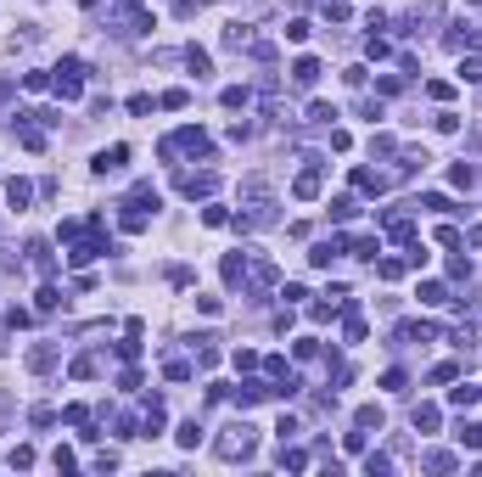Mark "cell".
<instances>
[{"label":"cell","mask_w":482,"mask_h":477,"mask_svg":"<svg viewBox=\"0 0 482 477\" xmlns=\"http://www.w3.org/2000/svg\"><path fill=\"white\" fill-rule=\"evenodd\" d=\"M241 202H247V214L236 219V231L275 225V197H269V180H264V174H247V180H241Z\"/></svg>","instance_id":"6da1fadb"},{"label":"cell","mask_w":482,"mask_h":477,"mask_svg":"<svg viewBox=\"0 0 482 477\" xmlns=\"http://www.w3.org/2000/svg\"><path fill=\"white\" fill-rule=\"evenodd\" d=\"M252 449H258L252 421H230V427L213 438V455H219V461H252Z\"/></svg>","instance_id":"7a4b0ae2"},{"label":"cell","mask_w":482,"mask_h":477,"mask_svg":"<svg viewBox=\"0 0 482 477\" xmlns=\"http://www.w3.org/2000/svg\"><path fill=\"white\" fill-rule=\"evenodd\" d=\"M84 74H90V68H84L79 57H62V62H57V96H62V101H79L84 96Z\"/></svg>","instance_id":"3957f363"},{"label":"cell","mask_w":482,"mask_h":477,"mask_svg":"<svg viewBox=\"0 0 482 477\" xmlns=\"http://www.w3.org/2000/svg\"><path fill=\"white\" fill-rule=\"evenodd\" d=\"M158 152H163V158H180V152H196V158H208V135H202L196 124H185V130H174V135L163 141Z\"/></svg>","instance_id":"277c9868"},{"label":"cell","mask_w":482,"mask_h":477,"mask_svg":"<svg viewBox=\"0 0 482 477\" xmlns=\"http://www.w3.org/2000/svg\"><path fill=\"white\" fill-rule=\"evenodd\" d=\"M180 191H185V197H213V191H219V174H213V168H202V174H180Z\"/></svg>","instance_id":"5b68a950"},{"label":"cell","mask_w":482,"mask_h":477,"mask_svg":"<svg viewBox=\"0 0 482 477\" xmlns=\"http://www.w3.org/2000/svg\"><path fill=\"white\" fill-rule=\"evenodd\" d=\"M124 163H129V146H101V152L90 158V168H95V174H118Z\"/></svg>","instance_id":"8992f818"},{"label":"cell","mask_w":482,"mask_h":477,"mask_svg":"<svg viewBox=\"0 0 482 477\" xmlns=\"http://www.w3.org/2000/svg\"><path fill=\"white\" fill-rule=\"evenodd\" d=\"M118 208H124V214H118V225H124V231H146V225H152V214H158V208L146 214V202H135V197H129V202H118Z\"/></svg>","instance_id":"52a82bcc"},{"label":"cell","mask_w":482,"mask_h":477,"mask_svg":"<svg viewBox=\"0 0 482 477\" xmlns=\"http://www.w3.org/2000/svg\"><path fill=\"white\" fill-rule=\"evenodd\" d=\"M292 84H298V90H315V84H320V62H315V57H298V62H292Z\"/></svg>","instance_id":"ba28073f"},{"label":"cell","mask_w":482,"mask_h":477,"mask_svg":"<svg viewBox=\"0 0 482 477\" xmlns=\"http://www.w3.org/2000/svg\"><path fill=\"white\" fill-rule=\"evenodd\" d=\"M101 253H112V247L101 241V231H90V241H79V247L68 253V264H90V258H101Z\"/></svg>","instance_id":"9c48e42d"},{"label":"cell","mask_w":482,"mask_h":477,"mask_svg":"<svg viewBox=\"0 0 482 477\" xmlns=\"http://www.w3.org/2000/svg\"><path fill=\"white\" fill-rule=\"evenodd\" d=\"M247 270H252V253H230L225 258V287H247Z\"/></svg>","instance_id":"30bf717a"},{"label":"cell","mask_w":482,"mask_h":477,"mask_svg":"<svg viewBox=\"0 0 482 477\" xmlns=\"http://www.w3.org/2000/svg\"><path fill=\"white\" fill-rule=\"evenodd\" d=\"M292 197H303V202H315V197H320V163H315V168H303V174L292 180Z\"/></svg>","instance_id":"8fae6325"},{"label":"cell","mask_w":482,"mask_h":477,"mask_svg":"<svg viewBox=\"0 0 482 477\" xmlns=\"http://www.w3.org/2000/svg\"><path fill=\"white\" fill-rule=\"evenodd\" d=\"M342 253H353V258H376L382 241H376V236H342Z\"/></svg>","instance_id":"7c38bea8"},{"label":"cell","mask_w":482,"mask_h":477,"mask_svg":"<svg viewBox=\"0 0 482 477\" xmlns=\"http://www.w3.org/2000/svg\"><path fill=\"white\" fill-rule=\"evenodd\" d=\"M28 264H34L40 275H51V270H57V253H51L45 241H28Z\"/></svg>","instance_id":"4fadbf2b"},{"label":"cell","mask_w":482,"mask_h":477,"mask_svg":"<svg viewBox=\"0 0 482 477\" xmlns=\"http://www.w3.org/2000/svg\"><path fill=\"white\" fill-rule=\"evenodd\" d=\"M191 348H196V365H202V371L219 365V337H191Z\"/></svg>","instance_id":"5bb4252c"},{"label":"cell","mask_w":482,"mask_h":477,"mask_svg":"<svg viewBox=\"0 0 482 477\" xmlns=\"http://www.w3.org/2000/svg\"><path fill=\"white\" fill-rule=\"evenodd\" d=\"M57 354H62L57 343H40V348H28V371H51V365H57Z\"/></svg>","instance_id":"9a60e30c"},{"label":"cell","mask_w":482,"mask_h":477,"mask_svg":"<svg viewBox=\"0 0 482 477\" xmlns=\"http://www.w3.org/2000/svg\"><path fill=\"white\" fill-rule=\"evenodd\" d=\"M449 45H454V51H477V45H482V28H466V23H460V28H449Z\"/></svg>","instance_id":"2e32d148"},{"label":"cell","mask_w":482,"mask_h":477,"mask_svg":"<svg viewBox=\"0 0 482 477\" xmlns=\"http://www.w3.org/2000/svg\"><path fill=\"white\" fill-rule=\"evenodd\" d=\"M409 270H415V264H409V253H404V258H382V264H376V275H382V281H404Z\"/></svg>","instance_id":"e0dca14e"},{"label":"cell","mask_w":482,"mask_h":477,"mask_svg":"<svg viewBox=\"0 0 482 477\" xmlns=\"http://www.w3.org/2000/svg\"><path fill=\"white\" fill-rule=\"evenodd\" d=\"M336 253H342V236H331V241H315V247H309V264H331V258H336Z\"/></svg>","instance_id":"ac0fdd59"},{"label":"cell","mask_w":482,"mask_h":477,"mask_svg":"<svg viewBox=\"0 0 482 477\" xmlns=\"http://www.w3.org/2000/svg\"><path fill=\"white\" fill-rule=\"evenodd\" d=\"M353 185H359L365 197H376V191H387V174H370V168H353Z\"/></svg>","instance_id":"d6986e66"},{"label":"cell","mask_w":482,"mask_h":477,"mask_svg":"<svg viewBox=\"0 0 482 477\" xmlns=\"http://www.w3.org/2000/svg\"><path fill=\"white\" fill-rule=\"evenodd\" d=\"M437 421H443L437 404H415V432H437Z\"/></svg>","instance_id":"ffe728a7"},{"label":"cell","mask_w":482,"mask_h":477,"mask_svg":"<svg viewBox=\"0 0 482 477\" xmlns=\"http://www.w3.org/2000/svg\"><path fill=\"white\" fill-rule=\"evenodd\" d=\"M421 466H426V472H454L460 461H454L449 449H426V455H421Z\"/></svg>","instance_id":"44dd1931"},{"label":"cell","mask_w":482,"mask_h":477,"mask_svg":"<svg viewBox=\"0 0 482 477\" xmlns=\"http://www.w3.org/2000/svg\"><path fill=\"white\" fill-rule=\"evenodd\" d=\"M247 45H252V28L247 23H230L225 28V51H247Z\"/></svg>","instance_id":"7402d4cb"},{"label":"cell","mask_w":482,"mask_h":477,"mask_svg":"<svg viewBox=\"0 0 482 477\" xmlns=\"http://www.w3.org/2000/svg\"><path fill=\"white\" fill-rule=\"evenodd\" d=\"M219 101H225L230 113H247V107H252V90H247V84H230V90H225Z\"/></svg>","instance_id":"603a6c76"},{"label":"cell","mask_w":482,"mask_h":477,"mask_svg":"<svg viewBox=\"0 0 482 477\" xmlns=\"http://www.w3.org/2000/svg\"><path fill=\"white\" fill-rule=\"evenodd\" d=\"M477 398H482V388H471V382H460V388H449V404H454V410H471Z\"/></svg>","instance_id":"cb8c5ba5"},{"label":"cell","mask_w":482,"mask_h":477,"mask_svg":"<svg viewBox=\"0 0 482 477\" xmlns=\"http://www.w3.org/2000/svg\"><path fill=\"white\" fill-rule=\"evenodd\" d=\"M6 202H11V208H28V202H34V185H28V180H11V185H6Z\"/></svg>","instance_id":"d4e9b609"},{"label":"cell","mask_w":482,"mask_h":477,"mask_svg":"<svg viewBox=\"0 0 482 477\" xmlns=\"http://www.w3.org/2000/svg\"><path fill=\"white\" fill-rule=\"evenodd\" d=\"M387 236H393V241H404V247H409V241H415V225H409L404 214H387Z\"/></svg>","instance_id":"484cf974"},{"label":"cell","mask_w":482,"mask_h":477,"mask_svg":"<svg viewBox=\"0 0 482 477\" xmlns=\"http://www.w3.org/2000/svg\"><path fill=\"white\" fill-rule=\"evenodd\" d=\"M258 398H269V382H241L236 388V404L247 410V404H258Z\"/></svg>","instance_id":"4316f807"},{"label":"cell","mask_w":482,"mask_h":477,"mask_svg":"<svg viewBox=\"0 0 482 477\" xmlns=\"http://www.w3.org/2000/svg\"><path fill=\"white\" fill-rule=\"evenodd\" d=\"M454 438H460V449H482V427H477V421H460Z\"/></svg>","instance_id":"83f0119b"},{"label":"cell","mask_w":482,"mask_h":477,"mask_svg":"<svg viewBox=\"0 0 482 477\" xmlns=\"http://www.w3.org/2000/svg\"><path fill=\"white\" fill-rule=\"evenodd\" d=\"M353 214H359V202H353V197H331V219H336V225H348Z\"/></svg>","instance_id":"f1b7e54d"},{"label":"cell","mask_w":482,"mask_h":477,"mask_svg":"<svg viewBox=\"0 0 482 477\" xmlns=\"http://www.w3.org/2000/svg\"><path fill=\"white\" fill-rule=\"evenodd\" d=\"M421 304H426V309L449 304V287H443V281H426V287H421Z\"/></svg>","instance_id":"f546056e"},{"label":"cell","mask_w":482,"mask_h":477,"mask_svg":"<svg viewBox=\"0 0 482 477\" xmlns=\"http://www.w3.org/2000/svg\"><path fill=\"white\" fill-rule=\"evenodd\" d=\"M163 377H168V382H191V377H196V365H191V360H168V365H163Z\"/></svg>","instance_id":"4dcf8cb0"},{"label":"cell","mask_w":482,"mask_h":477,"mask_svg":"<svg viewBox=\"0 0 482 477\" xmlns=\"http://www.w3.org/2000/svg\"><path fill=\"white\" fill-rule=\"evenodd\" d=\"M353 421H359V427H365V432H370V427H376V432H382V427H387V415H382V404H365V410H359V415H353Z\"/></svg>","instance_id":"1f68e13d"},{"label":"cell","mask_w":482,"mask_h":477,"mask_svg":"<svg viewBox=\"0 0 482 477\" xmlns=\"http://www.w3.org/2000/svg\"><path fill=\"white\" fill-rule=\"evenodd\" d=\"M185 68H191L196 79H208V68H213V62H208V51H196V45H191V51H185Z\"/></svg>","instance_id":"d6a6232c"},{"label":"cell","mask_w":482,"mask_h":477,"mask_svg":"<svg viewBox=\"0 0 482 477\" xmlns=\"http://www.w3.org/2000/svg\"><path fill=\"white\" fill-rule=\"evenodd\" d=\"M17 141H23V146H28V152H45V135H40V130H34V124H17Z\"/></svg>","instance_id":"836d02e7"},{"label":"cell","mask_w":482,"mask_h":477,"mask_svg":"<svg viewBox=\"0 0 482 477\" xmlns=\"http://www.w3.org/2000/svg\"><path fill=\"white\" fill-rule=\"evenodd\" d=\"M174 438H180V449H196V444H202V427H196V421H180Z\"/></svg>","instance_id":"e575fe53"},{"label":"cell","mask_w":482,"mask_h":477,"mask_svg":"<svg viewBox=\"0 0 482 477\" xmlns=\"http://www.w3.org/2000/svg\"><path fill=\"white\" fill-rule=\"evenodd\" d=\"M421 208H432V214H454V202H449L443 191H426V197H421Z\"/></svg>","instance_id":"d590c367"},{"label":"cell","mask_w":482,"mask_h":477,"mask_svg":"<svg viewBox=\"0 0 482 477\" xmlns=\"http://www.w3.org/2000/svg\"><path fill=\"white\" fill-rule=\"evenodd\" d=\"M331 118H336L331 101H309V124H331Z\"/></svg>","instance_id":"8d00e7d4"},{"label":"cell","mask_w":482,"mask_h":477,"mask_svg":"<svg viewBox=\"0 0 482 477\" xmlns=\"http://www.w3.org/2000/svg\"><path fill=\"white\" fill-rule=\"evenodd\" d=\"M387 472H393L387 455H365V477H387Z\"/></svg>","instance_id":"74e56055"},{"label":"cell","mask_w":482,"mask_h":477,"mask_svg":"<svg viewBox=\"0 0 482 477\" xmlns=\"http://www.w3.org/2000/svg\"><path fill=\"white\" fill-rule=\"evenodd\" d=\"M325 17H331V23H348L353 6H348V0H325Z\"/></svg>","instance_id":"f35d334b"},{"label":"cell","mask_w":482,"mask_h":477,"mask_svg":"<svg viewBox=\"0 0 482 477\" xmlns=\"http://www.w3.org/2000/svg\"><path fill=\"white\" fill-rule=\"evenodd\" d=\"M286 40L303 45V40H309V17H292V23H286Z\"/></svg>","instance_id":"ab89813d"},{"label":"cell","mask_w":482,"mask_h":477,"mask_svg":"<svg viewBox=\"0 0 482 477\" xmlns=\"http://www.w3.org/2000/svg\"><path fill=\"white\" fill-rule=\"evenodd\" d=\"M185 101H191V96H185V90H163V96H158V107H168V113H180V107H185Z\"/></svg>","instance_id":"60d3db41"},{"label":"cell","mask_w":482,"mask_h":477,"mask_svg":"<svg viewBox=\"0 0 482 477\" xmlns=\"http://www.w3.org/2000/svg\"><path fill=\"white\" fill-rule=\"evenodd\" d=\"M460 79H466V84H482V62H477V57H466V62H460Z\"/></svg>","instance_id":"b9f144b4"},{"label":"cell","mask_w":482,"mask_h":477,"mask_svg":"<svg viewBox=\"0 0 482 477\" xmlns=\"http://www.w3.org/2000/svg\"><path fill=\"white\" fill-rule=\"evenodd\" d=\"M449 180H454V185H471V180H477V168H471V163H454V168H449Z\"/></svg>","instance_id":"7bdbcfd3"},{"label":"cell","mask_w":482,"mask_h":477,"mask_svg":"<svg viewBox=\"0 0 482 477\" xmlns=\"http://www.w3.org/2000/svg\"><path fill=\"white\" fill-rule=\"evenodd\" d=\"M34 298H40V309H45V315H51V309H57V304H62V292H57V287H40V292H34Z\"/></svg>","instance_id":"ee69618b"},{"label":"cell","mask_w":482,"mask_h":477,"mask_svg":"<svg viewBox=\"0 0 482 477\" xmlns=\"http://www.w3.org/2000/svg\"><path fill=\"white\" fill-rule=\"evenodd\" d=\"M281 466H292V472H303V466H309V455H303V449H281Z\"/></svg>","instance_id":"f6af8a7d"},{"label":"cell","mask_w":482,"mask_h":477,"mask_svg":"<svg viewBox=\"0 0 482 477\" xmlns=\"http://www.w3.org/2000/svg\"><path fill=\"white\" fill-rule=\"evenodd\" d=\"M95 371H101V365H95V360H90V354H84V360H74V377H79V382H90V377H95Z\"/></svg>","instance_id":"bcb514c9"},{"label":"cell","mask_w":482,"mask_h":477,"mask_svg":"<svg viewBox=\"0 0 482 477\" xmlns=\"http://www.w3.org/2000/svg\"><path fill=\"white\" fill-rule=\"evenodd\" d=\"M365 57H376V62H382V57H387V40H382V34H370V40H365Z\"/></svg>","instance_id":"7dc6e473"},{"label":"cell","mask_w":482,"mask_h":477,"mask_svg":"<svg viewBox=\"0 0 482 477\" xmlns=\"http://www.w3.org/2000/svg\"><path fill=\"white\" fill-rule=\"evenodd\" d=\"M152 107H158V101H152V96H129V113H135V118H146V113H152Z\"/></svg>","instance_id":"c3c4849f"},{"label":"cell","mask_w":482,"mask_h":477,"mask_svg":"<svg viewBox=\"0 0 482 477\" xmlns=\"http://www.w3.org/2000/svg\"><path fill=\"white\" fill-rule=\"evenodd\" d=\"M202 225H213V231H219V225H230V214H225V208H202Z\"/></svg>","instance_id":"681fc988"},{"label":"cell","mask_w":482,"mask_h":477,"mask_svg":"<svg viewBox=\"0 0 482 477\" xmlns=\"http://www.w3.org/2000/svg\"><path fill=\"white\" fill-rule=\"evenodd\" d=\"M28 421H34V427H57V410H51V404H40V410H34Z\"/></svg>","instance_id":"f907efd6"},{"label":"cell","mask_w":482,"mask_h":477,"mask_svg":"<svg viewBox=\"0 0 482 477\" xmlns=\"http://www.w3.org/2000/svg\"><path fill=\"white\" fill-rule=\"evenodd\" d=\"M426 96H432V101H449V96H454V84H443V79H432V84H426Z\"/></svg>","instance_id":"816d5d0a"}]
</instances>
